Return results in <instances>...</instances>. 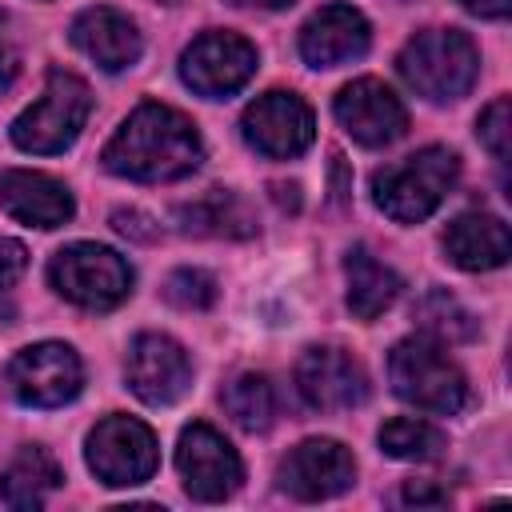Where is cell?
Segmentation results:
<instances>
[{
	"label": "cell",
	"instance_id": "1",
	"mask_svg": "<svg viewBox=\"0 0 512 512\" xmlns=\"http://www.w3.org/2000/svg\"><path fill=\"white\" fill-rule=\"evenodd\" d=\"M204 160V144L196 124L168 104H140L104 144V168L140 184H168L196 172Z\"/></svg>",
	"mask_w": 512,
	"mask_h": 512
},
{
	"label": "cell",
	"instance_id": "2",
	"mask_svg": "<svg viewBox=\"0 0 512 512\" xmlns=\"http://www.w3.org/2000/svg\"><path fill=\"white\" fill-rule=\"evenodd\" d=\"M456 176H460V156L452 148L428 144L372 172V204L396 224H420L444 204Z\"/></svg>",
	"mask_w": 512,
	"mask_h": 512
},
{
	"label": "cell",
	"instance_id": "3",
	"mask_svg": "<svg viewBox=\"0 0 512 512\" xmlns=\"http://www.w3.org/2000/svg\"><path fill=\"white\" fill-rule=\"evenodd\" d=\"M396 68L416 96L432 104H452L472 92L480 76V52L460 28H424L400 48Z\"/></svg>",
	"mask_w": 512,
	"mask_h": 512
},
{
	"label": "cell",
	"instance_id": "4",
	"mask_svg": "<svg viewBox=\"0 0 512 512\" xmlns=\"http://www.w3.org/2000/svg\"><path fill=\"white\" fill-rule=\"evenodd\" d=\"M388 380L392 392L432 416H452L468 400V380L460 364L440 348L432 336H408L388 352Z\"/></svg>",
	"mask_w": 512,
	"mask_h": 512
},
{
	"label": "cell",
	"instance_id": "5",
	"mask_svg": "<svg viewBox=\"0 0 512 512\" xmlns=\"http://www.w3.org/2000/svg\"><path fill=\"white\" fill-rule=\"evenodd\" d=\"M92 112V92L76 72L52 68L44 92L12 120V144L32 156H56L76 144Z\"/></svg>",
	"mask_w": 512,
	"mask_h": 512
},
{
	"label": "cell",
	"instance_id": "6",
	"mask_svg": "<svg viewBox=\"0 0 512 512\" xmlns=\"http://www.w3.org/2000/svg\"><path fill=\"white\" fill-rule=\"evenodd\" d=\"M48 284L76 308L108 312L132 296V264L108 244L76 240L48 260Z\"/></svg>",
	"mask_w": 512,
	"mask_h": 512
},
{
	"label": "cell",
	"instance_id": "7",
	"mask_svg": "<svg viewBox=\"0 0 512 512\" xmlns=\"http://www.w3.org/2000/svg\"><path fill=\"white\" fill-rule=\"evenodd\" d=\"M84 460L96 472L100 484L108 488H132L152 480L156 464H160V444L152 436V428L136 416H104L84 444Z\"/></svg>",
	"mask_w": 512,
	"mask_h": 512
},
{
	"label": "cell",
	"instance_id": "8",
	"mask_svg": "<svg viewBox=\"0 0 512 512\" xmlns=\"http://www.w3.org/2000/svg\"><path fill=\"white\" fill-rule=\"evenodd\" d=\"M4 384L28 408H60L80 396L84 364H80L76 348L60 344V340H40V344L20 348L8 360Z\"/></svg>",
	"mask_w": 512,
	"mask_h": 512
},
{
	"label": "cell",
	"instance_id": "9",
	"mask_svg": "<svg viewBox=\"0 0 512 512\" xmlns=\"http://www.w3.org/2000/svg\"><path fill=\"white\" fill-rule=\"evenodd\" d=\"M256 68H260L256 44L236 32H204L180 52V80L208 100H224L240 92L256 76Z\"/></svg>",
	"mask_w": 512,
	"mask_h": 512
},
{
	"label": "cell",
	"instance_id": "10",
	"mask_svg": "<svg viewBox=\"0 0 512 512\" xmlns=\"http://www.w3.org/2000/svg\"><path fill=\"white\" fill-rule=\"evenodd\" d=\"M240 132L248 140V148H256L268 160H292L300 152L312 148L316 140V116L312 108L296 96V92H264L256 96L244 116H240Z\"/></svg>",
	"mask_w": 512,
	"mask_h": 512
},
{
	"label": "cell",
	"instance_id": "11",
	"mask_svg": "<svg viewBox=\"0 0 512 512\" xmlns=\"http://www.w3.org/2000/svg\"><path fill=\"white\" fill-rule=\"evenodd\" d=\"M176 468H180L184 492L192 500H204V504H216V500L232 496L244 480V464H240L236 448L212 424H200V420L180 432Z\"/></svg>",
	"mask_w": 512,
	"mask_h": 512
},
{
	"label": "cell",
	"instance_id": "12",
	"mask_svg": "<svg viewBox=\"0 0 512 512\" xmlns=\"http://www.w3.org/2000/svg\"><path fill=\"white\" fill-rule=\"evenodd\" d=\"M332 112H336L340 128L364 148H388L408 132L404 100L384 80H372V76L344 84L332 100Z\"/></svg>",
	"mask_w": 512,
	"mask_h": 512
},
{
	"label": "cell",
	"instance_id": "13",
	"mask_svg": "<svg viewBox=\"0 0 512 512\" xmlns=\"http://www.w3.org/2000/svg\"><path fill=\"white\" fill-rule=\"evenodd\" d=\"M124 376H128V388H132L136 400H144L152 408H164V404H176L188 392L192 360H188L180 340H172L164 332H140L128 348Z\"/></svg>",
	"mask_w": 512,
	"mask_h": 512
},
{
	"label": "cell",
	"instance_id": "14",
	"mask_svg": "<svg viewBox=\"0 0 512 512\" xmlns=\"http://www.w3.org/2000/svg\"><path fill=\"white\" fill-rule=\"evenodd\" d=\"M296 392L312 412H348L368 400V372L344 348H308L296 360Z\"/></svg>",
	"mask_w": 512,
	"mask_h": 512
},
{
	"label": "cell",
	"instance_id": "15",
	"mask_svg": "<svg viewBox=\"0 0 512 512\" xmlns=\"http://www.w3.org/2000/svg\"><path fill=\"white\" fill-rule=\"evenodd\" d=\"M276 480L296 500H332L352 488L356 460L340 440L312 436V440H300L296 448H288V456L276 468Z\"/></svg>",
	"mask_w": 512,
	"mask_h": 512
},
{
	"label": "cell",
	"instance_id": "16",
	"mask_svg": "<svg viewBox=\"0 0 512 512\" xmlns=\"http://www.w3.org/2000/svg\"><path fill=\"white\" fill-rule=\"evenodd\" d=\"M372 44V28L360 8L352 4H324L300 28V56L312 68H340L360 60Z\"/></svg>",
	"mask_w": 512,
	"mask_h": 512
},
{
	"label": "cell",
	"instance_id": "17",
	"mask_svg": "<svg viewBox=\"0 0 512 512\" xmlns=\"http://www.w3.org/2000/svg\"><path fill=\"white\" fill-rule=\"evenodd\" d=\"M0 208L28 228H60L76 212L72 192L56 176L32 172V168H4L0 172Z\"/></svg>",
	"mask_w": 512,
	"mask_h": 512
},
{
	"label": "cell",
	"instance_id": "18",
	"mask_svg": "<svg viewBox=\"0 0 512 512\" xmlns=\"http://www.w3.org/2000/svg\"><path fill=\"white\" fill-rule=\"evenodd\" d=\"M72 44L92 60L100 64L104 72H120V68H132L140 60V28L128 12L120 8H108V4H96V8H84L76 20H72Z\"/></svg>",
	"mask_w": 512,
	"mask_h": 512
},
{
	"label": "cell",
	"instance_id": "19",
	"mask_svg": "<svg viewBox=\"0 0 512 512\" xmlns=\"http://www.w3.org/2000/svg\"><path fill=\"white\" fill-rule=\"evenodd\" d=\"M444 252L456 268L464 272H492L508 264L512 256V236L508 224L492 212H464L444 228Z\"/></svg>",
	"mask_w": 512,
	"mask_h": 512
},
{
	"label": "cell",
	"instance_id": "20",
	"mask_svg": "<svg viewBox=\"0 0 512 512\" xmlns=\"http://www.w3.org/2000/svg\"><path fill=\"white\" fill-rule=\"evenodd\" d=\"M344 276H348L344 300H348V312H352L356 320H376V316L388 312L392 300L400 296V276H396L384 260H376L364 244H356V248L344 256Z\"/></svg>",
	"mask_w": 512,
	"mask_h": 512
},
{
	"label": "cell",
	"instance_id": "21",
	"mask_svg": "<svg viewBox=\"0 0 512 512\" xmlns=\"http://www.w3.org/2000/svg\"><path fill=\"white\" fill-rule=\"evenodd\" d=\"M60 484H64V472H60L56 456L28 444L0 472V500L8 508H40Z\"/></svg>",
	"mask_w": 512,
	"mask_h": 512
},
{
	"label": "cell",
	"instance_id": "22",
	"mask_svg": "<svg viewBox=\"0 0 512 512\" xmlns=\"http://www.w3.org/2000/svg\"><path fill=\"white\" fill-rule=\"evenodd\" d=\"M176 220L192 236H252L256 232V224L248 216V204L236 192H220V188H212L200 200L176 208Z\"/></svg>",
	"mask_w": 512,
	"mask_h": 512
},
{
	"label": "cell",
	"instance_id": "23",
	"mask_svg": "<svg viewBox=\"0 0 512 512\" xmlns=\"http://www.w3.org/2000/svg\"><path fill=\"white\" fill-rule=\"evenodd\" d=\"M220 404L232 416V424L244 428V432H264L276 420V388H272V380L264 372L232 376L224 384V392H220Z\"/></svg>",
	"mask_w": 512,
	"mask_h": 512
},
{
	"label": "cell",
	"instance_id": "24",
	"mask_svg": "<svg viewBox=\"0 0 512 512\" xmlns=\"http://www.w3.org/2000/svg\"><path fill=\"white\" fill-rule=\"evenodd\" d=\"M380 448L392 460H436L444 452V432L420 416H396L380 428Z\"/></svg>",
	"mask_w": 512,
	"mask_h": 512
},
{
	"label": "cell",
	"instance_id": "25",
	"mask_svg": "<svg viewBox=\"0 0 512 512\" xmlns=\"http://www.w3.org/2000/svg\"><path fill=\"white\" fill-rule=\"evenodd\" d=\"M416 316H420V324H424V336H432V340H468L472 332H476V324H472V316L448 296V292H428L420 304H416Z\"/></svg>",
	"mask_w": 512,
	"mask_h": 512
},
{
	"label": "cell",
	"instance_id": "26",
	"mask_svg": "<svg viewBox=\"0 0 512 512\" xmlns=\"http://www.w3.org/2000/svg\"><path fill=\"white\" fill-rule=\"evenodd\" d=\"M164 296H168V304H176L184 312H200L216 300V280L204 268H176L164 280Z\"/></svg>",
	"mask_w": 512,
	"mask_h": 512
},
{
	"label": "cell",
	"instance_id": "27",
	"mask_svg": "<svg viewBox=\"0 0 512 512\" xmlns=\"http://www.w3.org/2000/svg\"><path fill=\"white\" fill-rule=\"evenodd\" d=\"M476 132H480V144H484L500 164H508V144H512V104H508V96H496V100L480 112Z\"/></svg>",
	"mask_w": 512,
	"mask_h": 512
},
{
	"label": "cell",
	"instance_id": "28",
	"mask_svg": "<svg viewBox=\"0 0 512 512\" xmlns=\"http://www.w3.org/2000/svg\"><path fill=\"white\" fill-rule=\"evenodd\" d=\"M28 268V248L12 236H0V292L12 288Z\"/></svg>",
	"mask_w": 512,
	"mask_h": 512
},
{
	"label": "cell",
	"instance_id": "29",
	"mask_svg": "<svg viewBox=\"0 0 512 512\" xmlns=\"http://www.w3.org/2000/svg\"><path fill=\"white\" fill-rule=\"evenodd\" d=\"M16 72H20V48H16V40H12V24H8V16L0 12V92L12 88Z\"/></svg>",
	"mask_w": 512,
	"mask_h": 512
},
{
	"label": "cell",
	"instance_id": "30",
	"mask_svg": "<svg viewBox=\"0 0 512 512\" xmlns=\"http://www.w3.org/2000/svg\"><path fill=\"white\" fill-rule=\"evenodd\" d=\"M448 496L444 492H436L428 480H412V484H404V504H444Z\"/></svg>",
	"mask_w": 512,
	"mask_h": 512
},
{
	"label": "cell",
	"instance_id": "31",
	"mask_svg": "<svg viewBox=\"0 0 512 512\" xmlns=\"http://www.w3.org/2000/svg\"><path fill=\"white\" fill-rule=\"evenodd\" d=\"M460 8H468L472 16H484V20H504L512 0H460Z\"/></svg>",
	"mask_w": 512,
	"mask_h": 512
},
{
	"label": "cell",
	"instance_id": "32",
	"mask_svg": "<svg viewBox=\"0 0 512 512\" xmlns=\"http://www.w3.org/2000/svg\"><path fill=\"white\" fill-rule=\"evenodd\" d=\"M232 4H240V8H288L296 0H232Z\"/></svg>",
	"mask_w": 512,
	"mask_h": 512
},
{
	"label": "cell",
	"instance_id": "33",
	"mask_svg": "<svg viewBox=\"0 0 512 512\" xmlns=\"http://www.w3.org/2000/svg\"><path fill=\"white\" fill-rule=\"evenodd\" d=\"M160 4H180V0H160Z\"/></svg>",
	"mask_w": 512,
	"mask_h": 512
}]
</instances>
